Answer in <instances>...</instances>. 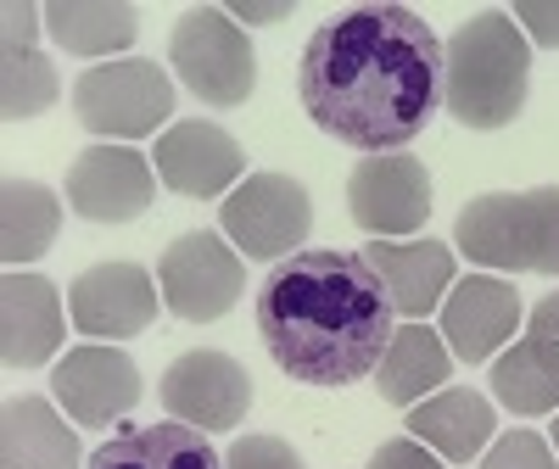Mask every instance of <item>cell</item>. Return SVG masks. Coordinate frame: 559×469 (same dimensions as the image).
<instances>
[{
    "instance_id": "cell-1",
    "label": "cell",
    "mask_w": 559,
    "mask_h": 469,
    "mask_svg": "<svg viewBox=\"0 0 559 469\" xmlns=\"http://www.w3.org/2000/svg\"><path fill=\"white\" fill-rule=\"evenodd\" d=\"M297 96L313 129L364 157H392L442 112V39L408 7L342 12L302 45Z\"/></svg>"
},
{
    "instance_id": "cell-2",
    "label": "cell",
    "mask_w": 559,
    "mask_h": 469,
    "mask_svg": "<svg viewBox=\"0 0 559 469\" xmlns=\"http://www.w3.org/2000/svg\"><path fill=\"white\" fill-rule=\"evenodd\" d=\"M392 297L364 252H292L258 286V336L302 386H353L392 347Z\"/></svg>"
},
{
    "instance_id": "cell-3",
    "label": "cell",
    "mask_w": 559,
    "mask_h": 469,
    "mask_svg": "<svg viewBox=\"0 0 559 469\" xmlns=\"http://www.w3.org/2000/svg\"><path fill=\"white\" fill-rule=\"evenodd\" d=\"M532 39L509 12H476L442 45V107L464 129H509L526 112Z\"/></svg>"
},
{
    "instance_id": "cell-4",
    "label": "cell",
    "mask_w": 559,
    "mask_h": 469,
    "mask_svg": "<svg viewBox=\"0 0 559 469\" xmlns=\"http://www.w3.org/2000/svg\"><path fill=\"white\" fill-rule=\"evenodd\" d=\"M453 241L471 263L509 274H559V184L487 191L459 213Z\"/></svg>"
},
{
    "instance_id": "cell-5",
    "label": "cell",
    "mask_w": 559,
    "mask_h": 469,
    "mask_svg": "<svg viewBox=\"0 0 559 469\" xmlns=\"http://www.w3.org/2000/svg\"><path fill=\"white\" fill-rule=\"evenodd\" d=\"M168 68L179 84L207 107H241L258 89V57L247 45V28L229 17L224 7H197L185 12L174 39H168Z\"/></svg>"
},
{
    "instance_id": "cell-6",
    "label": "cell",
    "mask_w": 559,
    "mask_h": 469,
    "mask_svg": "<svg viewBox=\"0 0 559 469\" xmlns=\"http://www.w3.org/2000/svg\"><path fill=\"white\" fill-rule=\"evenodd\" d=\"M73 112L90 134H112V140H140L157 134V123H168L174 112V84L157 62H102L84 68L73 84Z\"/></svg>"
},
{
    "instance_id": "cell-7",
    "label": "cell",
    "mask_w": 559,
    "mask_h": 469,
    "mask_svg": "<svg viewBox=\"0 0 559 469\" xmlns=\"http://www.w3.org/2000/svg\"><path fill=\"white\" fill-rule=\"evenodd\" d=\"M157 286H163V308L185 324H213L247 291V257L236 246H224V234L213 229H191L163 252L157 263Z\"/></svg>"
},
{
    "instance_id": "cell-8",
    "label": "cell",
    "mask_w": 559,
    "mask_h": 469,
    "mask_svg": "<svg viewBox=\"0 0 559 469\" xmlns=\"http://www.w3.org/2000/svg\"><path fill=\"white\" fill-rule=\"evenodd\" d=\"M218 224L236 241L241 257L269 263V257H286L292 246L308 241L313 202L292 173H252L229 191V202L218 207Z\"/></svg>"
},
{
    "instance_id": "cell-9",
    "label": "cell",
    "mask_w": 559,
    "mask_h": 469,
    "mask_svg": "<svg viewBox=\"0 0 559 469\" xmlns=\"http://www.w3.org/2000/svg\"><path fill=\"white\" fill-rule=\"evenodd\" d=\"M347 213L376 241H408L431 218V173L419 157H364L347 179Z\"/></svg>"
},
{
    "instance_id": "cell-10",
    "label": "cell",
    "mask_w": 559,
    "mask_h": 469,
    "mask_svg": "<svg viewBox=\"0 0 559 469\" xmlns=\"http://www.w3.org/2000/svg\"><path fill=\"white\" fill-rule=\"evenodd\" d=\"M163 408L179 425L197 431H229L252 408V374L229 352H185L163 374Z\"/></svg>"
},
{
    "instance_id": "cell-11",
    "label": "cell",
    "mask_w": 559,
    "mask_h": 469,
    "mask_svg": "<svg viewBox=\"0 0 559 469\" xmlns=\"http://www.w3.org/2000/svg\"><path fill=\"white\" fill-rule=\"evenodd\" d=\"M157 168L129 146H90L68 168V207L90 224H129L152 207Z\"/></svg>"
},
{
    "instance_id": "cell-12",
    "label": "cell",
    "mask_w": 559,
    "mask_h": 469,
    "mask_svg": "<svg viewBox=\"0 0 559 469\" xmlns=\"http://www.w3.org/2000/svg\"><path fill=\"white\" fill-rule=\"evenodd\" d=\"M492 397L521 419H543L559 408V291L532 308L526 336L503 358H492Z\"/></svg>"
},
{
    "instance_id": "cell-13",
    "label": "cell",
    "mask_w": 559,
    "mask_h": 469,
    "mask_svg": "<svg viewBox=\"0 0 559 469\" xmlns=\"http://www.w3.org/2000/svg\"><path fill=\"white\" fill-rule=\"evenodd\" d=\"M140 392L146 386H140L134 358L107 341L73 347L51 374V397L68 408L73 425H112V419H123L140 402Z\"/></svg>"
},
{
    "instance_id": "cell-14",
    "label": "cell",
    "mask_w": 559,
    "mask_h": 469,
    "mask_svg": "<svg viewBox=\"0 0 559 469\" xmlns=\"http://www.w3.org/2000/svg\"><path fill=\"white\" fill-rule=\"evenodd\" d=\"M68 313L79 324V336L123 341V336H140L157 318V286L140 263H96L73 279Z\"/></svg>"
},
{
    "instance_id": "cell-15",
    "label": "cell",
    "mask_w": 559,
    "mask_h": 469,
    "mask_svg": "<svg viewBox=\"0 0 559 469\" xmlns=\"http://www.w3.org/2000/svg\"><path fill=\"white\" fill-rule=\"evenodd\" d=\"M152 157H157V179L174 196H224L229 184L247 173L241 140L224 134L207 118H185V123L163 129Z\"/></svg>"
},
{
    "instance_id": "cell-16",
    "label": "cell",
    "mask_w": 559,
    "mask_h": 469,
    "mask_svg": "<svg viewBox=\"0 0 559 469\" xmlns=\"http://www.w3.org/2000/svg\"><path fill=\"white\" fill-rule=\"evenodd\" d=\"M515 324H521V297L515 286H503L492 274L459 279L442 297V336H448V352L464 363L498 358L503 341H515Z\"/></svg>"
},
{
    "instance_id": "cell-17",
    "label": "cell",
    "mask_w": 559,
    "mask_h": 469,
    "mask_svg": "<svg viewBox=\"0 0 559 469\" xmlns=\"http://www.w3.org/2000/svg\"><path fill=\"white\" fill-rule=\"evenodd\" d=\"M45 28V12L28 0L7 7V45H0V118L28 123L39 112H51L62 96V79L51 68V57L34 45V34Z\"/></svg>"
},
{
    "instance_id": "cell-18",
    "label": "cell",
    "mask_w": 559,
    "mask_h": 469,
    "mask_svg": "<svg viewBox=\"0 0 559 469\" xmlns=\"http://www.w3.org/2000/svg\"><path fill=\"white\" fill-rule=\"evenodd\" d=\"M62 347V297L51 279L12 268L0 286V358L7 369H39Z\"/></svg>"
},
{
    "instance_id": "cell-19",
    "label": "cell",
    "mask_w": 559,
    "mask_h": 469,
    "mask_svg": "<svg viewBox=\"0 0 559 469\" xmlns=\"http://www.w3.org/2000/svg\"><path fill=\"white\" fill-rule=\"evenodd\" d=\"M364 263L381 274L392 308L408 318H426L453 291V246L437 241H376L364 246Z\"/></svg>"
},
{
    "instance_id": "cell-20",
    "label": "cell",
    "mask_w": 559,
    "mask_h": 469,
    "mask_svg": "<svg viewBox=\"0 0 559 469\" xmlns=\"http://www.w3.org/2000/svg\"><path fill=\"white\" fill-rule=\"evenodd\" d=\"M408 436L414 442H426L437 458H448V464H471L487 442H492V402L481 397V392H471V386H442V392H431L426 402H414L408 408Z\"/></svg>"
},
{
    "instance_id": "cell-21",
    "label": "cell",
    "mask_w": 559,
    "mask_h": 469,
    "mask_svg": "<svg viewBox=\"0 0 559 469\" xmlns=\"http://www.w3.org/2000/svg\"><path fill=\"white\" fill-rule=\"evenodd\" d=\"M0 419V469H79V436L45 397H12Z\"/></svg>"
},
{
    "instance_id": "cell-22",
    "label": "cell",
    "mask_w": 559,
    "mask_h": 469,
    "mask_svg": "<svg viewBox=\"0 0 559 469\" xmlns=\"http://www.w3.org/2000/svg\"><path fill=\"white\" fill-rule=\"evenodd\" d=\"M84 469H224L213 442L197 425H134L90 453Z\"/></svg>"
},
{
    "instance_id": "cell-23",
    "label": "cell",
    "mask_w": 559,
    "mask_h": 469,
    "mask_svg": "<svg viewBox=\"0 0 559 469\" xmlns=\"http://www.w3.org/2000/svg\"><path fill=\"white\" fill-rule=\"evenodd\" d=\"M448 374H453V352H448L442 330H431V324H403V330H392V347L376 369V392L397 408H414L431 392H442Z\"/></svg>"
},
{
    "instance_id": "cell-24",
    "label": "cell",
    "mask_w": 559,
    "mask_h": 469,
    "mask_svg": "<svg viewBox=\"0 0 559 469\" xmlns=\"http://www.w3.org/2000/svg\"><path fill=\"white\" fill-rule=\"evenodd\" d=\"M45 34H51L68 57L84 62H112V51L134 45L140 34V12L134 7H112V0H57L45 7Z\"/></svg>"
},
{
    "instance_id": "cell-25",
    "label": "cell",
    "mask_w": 559,
    "mask_h": 469,
    "mask_svg": "<svg viewBox=\"0 0 559 469\" xmlns=\"http://www.w3.org/2000/svg\"><path fill=\"white\" fill-rule=\"evenodd\" d=\"M57 229H62V202L51 184L7 179V191H0V257L12 268H23V263L51 252Z\"/></svg>"
},
{
    "instance_id": "cell-26",
    "label": "cell",
    "mask_w": 559,
    "mask_h": 469,
    "mask_svg": "<svg viewBox=\"0 0 559 469\" xmlns=\"http://www.w3.org/2000/svg\"><path fill=\"white\" fill-rule=\"evenodd\" d=\"M481 469H559V464H554V447H548L543 436L509 431V436H498V442L487 447Z\"/></svg>"
},
{
    "instance_id": "cell-27",
    "label": "cell",
    "mask_w": 559,
    "mask_h": 469,
    "mask_svg": "<svg viewBox=\"0 0 559 469\" xmlns=\"http://www.w3.org/2000/svg\"><path fill=\"white\" fill-rule=\"evenodd\" d=\"M224 469H302V458L280 436H241L224 453Z\"/></svg>"
},
{
    "instance_id": "cell-28",
    "label": "cell",
    "mask_w": 559,
    "mask_h": 469,
    "mask_svg": "<svg viewBox=\"0 0 559 469\" xmlns=\"http://www.w3.org/2000/svg\"><path fill=\"white\" fill-rule=\"evenodd\" d=\"M369 469H442V458H437L426 442H414V436H392V442L376 447Z\"/></svg>"
},
{
    "instance_id": "cell-29",
    "label": "cell",
    "mask_w": 559,
    "mask_h": 469,
    "mask_svg": "<svg viewBox=\"0 0 559 469\" xmlns=\"http://www.w3.org/2000/svg\"><path fill=\"white\" fill-rule=\"evenodd\" d=\"M515 23H526V34H532L537 45L559 51V7H554V0H521V7H515Z\"/></svg>"
},
{
    "instance_id": "cell-30",
    "label": "cell",
    "mask_w": 559,
    "mask_h": 469,
    "mask_svg": "<svg viewBox=\"0 0 559 469\" xmlns=\"http://www.w3.org/2000/svg\"><path fill=\"white\" fill-rule=\"evenodd\" d=\"M224 12L236 23H280V17H292V0H274V7H247L241 0V7H224Z\"/></svg>"
},
{
    "instance_id": "cell-31",
    "label": "cell",
    "mask_w": 559,
    "mask_h": 469,
    "mask_svg": "<svg viewBox=\"0 0 559 469\" xmlns=\"http://www.w3.org/2000/svg\"><path fill=\"white\" fill-rule=\"evenodd\" d=\"M554 453H559V425H554Z\"/></svg>"
}]
</instances>
